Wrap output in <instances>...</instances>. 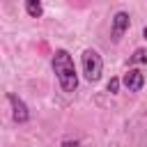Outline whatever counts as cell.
Returning a JSON list of instances; mask_svg holds the SVG:
<instances>
[{
	"mask_svg": "<svg viewBox=\"0 0 147 147\" xmlns=\"http://www.w3.org/2000/svg\"><path fill=\"white\" fill-rule=\"evenodd\" d=\"M53 71L57 76V83L64 92H74L78 87V74L74 67V57L69 55V51L57 48L53 55Z\"/></svg>",
	"mask_w": 147,
	"mask_h": 147,
	"instance_id": "obj_1",
	"label": "cell"
},
{
	"mask_svg": "<svg viewBox=\"0 0 147 147\" xmlns=\"http://www.w3.org/2000/svg\"><path fill=\"white\" fill-rule=\"evenodd\" d=\"M80 64H83V74L90 83H96L103 74V60L101 55L94 51V48H85L83 51V57H80Z\"/></svg>",
	"mask_w": 147,
	"mask_h": 147,
	"instance_id": "obj_2",
	"label": "cell"
},
{
	"mask_svg": "<svg viewBox=\"0 0 147 147\" xmlns=\"http://www.w3.org/2000/svg\"><path fill=\"white\" fill-rule=\"evenodd\" d=\"M129 25H131V16H129L126 11H117V14L113 16V25H110V37H113V41H119V39L124 37V32L129 30Z\"/></svg>",
	"mask_w": 147,
	"mask_h": 147,
	"instance_id": "obj_3",
	"label": "cell"
},
{
	"mask_svg": "<svg viewBox=\"0 0 147 147\" xmlns=\"http://www.w3.org/2000/svg\"><path fill=\"white\" fill-rule=\"evenodd\" d=\"M7 101L11 103V115H14V122L23 124V122H28V119H30V110H28V106L23 103V99H18L14 92H9V94H7Z\"/></svg>",
	"mask_w": 147,
	"mask_h": 147,
	"instance_id": "obj_4",
	"label": "cell"
},
{
	"mask_svg": "<svg viewBox=\"0 0 147 147\" xmlns=\"http://www.w3.org/2000/svg\"><path fill=\"white\" fill-rule=\"evenodd\" d=\"M122 83L126 85V90H129V92H140V90H142V85H145V74H142L140 69H129V71L124 74Z\"/></svg>",
	"mask_w": 147,
	"mask_h": 147,
	"instance_id": "obj_5",
	"label": "cell"
},
{
	"mask_svg": "<svg viewBox=\"0 0 147 147\" xmlns=\"http://www.w3.org/2000/svg\"><path fill=\"white\" fill-rule=\"evenodd\" d=\"M25 11H28V16H32V18H39V16L44 14L41 0H25Z\"/></svg>",
	"mask_w": 147,
	"mask_h": 147,
	"instance_id": "obj_6",
	"label": "cell"
},
{
	"mask_svg": "<svg viewBox=\"0 0 147 147\" xmlns=\"http://www.w3.org/2000/svg\"><path fill=\"white\" fill-rule=\"evenodd\" d=\"M131 64H147V48H138L131 57H129Z\"/></svg>",
	"mask_w": 147,
	"mask_h": 147,
	"instance_id": "obj_7",
	"label": "cell"
},
{
	"mask_svg": "<svg viewBox=\"0 0 147 147\" xmlns=\"http://www.w3.org/2000/svg\"><path fill=\"white\" fill-rule=\"evenodd\" d=\"M117 90H119V78H110V83H108V92H110V94H117Z\"/></svg>",
	"mask_w": 147,
	"mask_h": 147,
	"instance_id": "obj_8",
	"label": "cell"
},
{
	"mask_svg": "<svg viewBox=\"0 0 147 147\" xmlns=\"http://www.w3.org/2000/svg\"><path fill=\"white\" fill-rule=\"evenodd\" d=\"M60 147H80V145H78L76 140H67V142H62Z\"/></svg>",
	"mask_w": 147,
	"mask_h": 147,
	"instance_id": "obj_9",
	"label": "cell"
},
{
	"mask_svg": "<svg viewBox=\"0 0 147 147\" xmlns=\"http://www.w3.org/2000/svg\"><path fill=\"white\" fill-rule=\"evenodd\" d=\"M142 37H145V39H147V25H145V30H142Z\"/></svg>",
	"mask_w": 147,
	"mask_h": 147,
	"instance_id": "obj_10",
	"label": "cell"
}]
</instances>
